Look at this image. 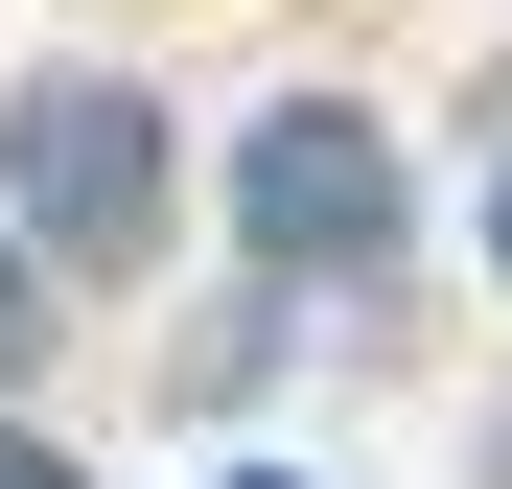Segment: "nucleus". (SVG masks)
I'll return each instance as SVG.
<instances>
[{"instance_id": "7ed1b4c3", "label": "nucleus", "mask_w": 512, "mask_h": 489, "mask_svg": "<svg viewBox=\"0 0 512 489\" xmlns=\"http://www.w3.org/2000/svg\"><path fill=\"white\" fill-rule=\"evenodd\" d=\"M163 396H187V420H256V396H280V280H210L187 350H163Z\"/></svg>"}, {"instance_id": "f257e3e1", "label": "nucleus", "mask_w": 512, "mask_h": 489, "mask_svg": "<svg viewBox=\"0 0 512 489\" xmlns=\"http://www.w3.org/2000/svg\"><path fill=\"white\" fill-rule=\"evenodd\" d=\"M0 233H24L47 280H140L163 233H187V117H163V70H117V47L0 70Z\"/></svg>"}, {"instance_id": "423d86ee", "label": "nucleus", "mask_w": 512, "mask_h": 489, "mask_svg": "<svg viewBox=\"0 0 512 489\" xmlns=\"http://www.w3.org/2000/svg\"><path fill=\"white\" fill-rule=\"evenodd\" d=\"M489 280H512V140H489Z\"/></svg>"}, {"instance_id": "20e7f679", "label": "nucleus", "mask_w": 512, "mask_h": 489, "mask_svg": "<svg viewBox=\"0 0 512 489\" xmlns=\"http://www.w3.org/2000/svg\"><path fill=\"white\" fill-rule=\"evenodd\" d=\"M47 350H70V280H47V257H24V233H0V396H24V373H47Z\"/></svg>"}, {"instance_id": "0eeeda50", "label": "nucleus", "mask_w": 512, "mask_h": 489, "mask_svg": "<svg viewBox=\"0 0 512 489\" xmlns=\"http://www.w3.org/2000/svg\"><path fill=\"white\" fill-rule=\"evenodd\" d=\"M466 489H512V420H489V443H466Z\"/></svg>"}, {"instance_id": "f03ea898", "label": "nucleus", "mask_w": 512, "mask_h": 489, "mask_svg": "<svg viewBox=\"0 0 512 489\" xmlns=\"http://www.w3.org/2000/svg\"><path fill=\"white\" fill-rule=\"evenodd\" d=\"M233 280H280V303H350V326H396V257H419V163H396V117L373 94H256L233 117Z\"/></svg>"}, {"instance_id": "39448f33", "label": "nucleus", "mask_w": 512, "mask_h": 489, "mask_svg": "<svg viewBox=\"0 0 512 489\" xmlns=\"http://www.w3.org/2000/svg\"><path fill=\"white\" fill-rule=\"evenodd\" d=\"M0 489H94V466H70V443L24 420V396H0Z\"/></svg>"}]
</instances>
